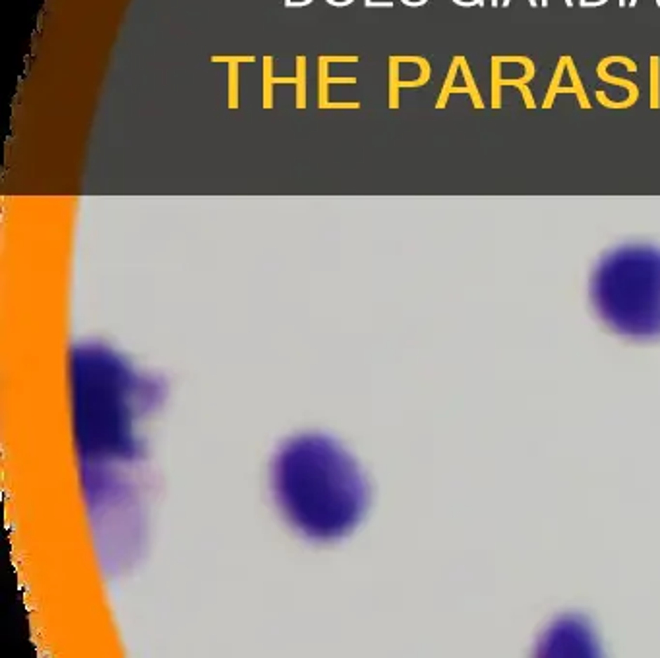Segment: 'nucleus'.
I'll return each mask as SVG.
<instances>
[{"label": "nucleus", "instance_id": "1", "mask_svg": "<svg viewBox=\"0 0 660 658\" xmlns=\"http://www.w3.org/2000/svg\"><path fill=\"white\" fill-rule=\"evenodd\" d=\"M275 494L285 513L308 535L330 538L351 529L363 511L358 469L337 448L297 442L275 465Z\"/></svg>", "mask_w": 660, "mask_h": 658}, {"label": "nucleus", "instance_id": "2", "mask_svg": "<svg viewBox=\"0 0 660 658\" xmlns=\"http://www.w3.org/2000/svg\"><path fill=\"white\" fill-rule=\"evenodd\" d=\"M596 302L616 328L635 335L660 331V254L624 250L596 273Z\"/></svg>", "mask_w": 660, "mask_h": 658}]
</instances>
